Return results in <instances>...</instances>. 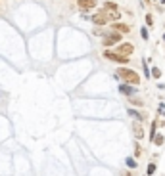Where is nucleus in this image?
Returning <instances> with one entry per match:
<instances>
[{"instance_id": "obj_1", "label": "nucleus", "mask_w": 165, "mask_h": 176, "mask_svg": "<svg viewBox=\"0 0 165 176\" xmlns=\"http://www.w3.org/2000/svg\"><path fill=\"white\" fill-rule=\"evenodd\" d=\"M102 14L108 17V21L119 19V10H117V4H113V2H106V4H104V12H102Z\"/></svg>"}, {"instance_id": "obj_2", "label": "nucleus", "mask_w": 165, "mask_h": 176, "mask_svg": "<svg viewBox=\"0 0 165 176\" xmlns=\"http://www.w3.org/2000/svg\"><path fill=\"white\" fill-rule=\"evenodd\" d=\"M119 77L127 84H138L140 82V77H138L134 71H131V69H119Z\"/></svg>"}, {"instance_id": "obj_3", "label": "nucleus", "mask_w": 165, "mask_h": 176, "mask_svg": "<svg viewBox=\"0 0 165 176\" xmlns=\"http://www.w3.org/2000/svg\"><path fill=\"white\" fill-rule=\"evenodd\" d=\"M106 58L111 60V61H119V63H127V61H129L127 56H123V54H119V52H111V50L106 52Z\"/></svg>"}, {"instance_id": "obj_4", "label": "nucleus", "mask_w": 165, "mask_h": 176, "mask_svg": "<svg viewBox=\"0 0 165 176\" xmlns=\"http://www.w3.org/2000/svg\"><path fill=\"white\" fill-rule=\"evenodd\" d=\"M121 40V35L119 33H111V35H108V37L104 38V44L106 46H111V44H115V42Z\"/></svg>"}, {"instance_id": "obj_5", "label": "nucleus", "mask_w": 165, "mask_h": 176, "mask_svg": "<svg viewBox=\"0 0 165 176\" xmlns=\"http://www.w3.org/2000/svg\"><path fill=\"white\" fill-rule=\"evenodd\" d=\"M96 6V0H79V8L81 10H90Z\"/></svg>"}, {"instance_id": "obj_6", "label": "nucleus", "mask_w": 165, "mask_h": 176, "mask_svg": "<svg viewBox=\"0 0 165 176\" xmlns=\"http://www.w3.org/2000/svg\"><path fill=\"white\" fill-rule=\"evenodd\" d=\"M133 44H121V48H119V54H123V56H131V54H133Z\"/></svg>"}, {"instance_id": "obj_7", "label": "nucleus", "mask_w": 165, "mask_h": 176, "mask_svg": "<svg viewBox=\"0 0 165 176\" xmlns=\"http://www.w3.org/2000/svg\"><path fill=\"white\" fill-rule=\"evenodd\" d=\"M92 21L96 25H106V21H108V17H106L104 14H96V15H92Z\"/></svg>"}, {"instance_id": "obj_8", "label": "nucleus", "mask_w": 165, "mask_h": 176, "mask_svg": "<svg viewBox=\"0 0 165 176\" xmlns=\"http://www.w3.org/2000/svg\"><path fill=\"white\" fill-rule=\"evenodd\" d=\"M113 29L119 31V33H129L131 31V27H129V25H123V23H113Z\"/></svg>"}, {"instance_id": "obj_9", "label": "nucleus", "mask_w": 165, "mask_h": 176, "mask_svg": "<svg viewBox=\"0 0 165 176\" xmlns=\"http://www.w3.org/2000/svg\"><path fill=\"white\" fill-rule=\"evenodd\" d=\"M133 128H134V136H136V138H142V136H144V132H142V126L138 125V123H134V126H133Z\"/></svg>"}, {"instance_id": "obj_10", "label": "nucleus", "mask_w": 165, "mask_h": 176, "mask_svg": "<svg viewBox=\"0 0 165 176\" xmlns=\"http://www.w3.org/2000/svg\"><path fill=\"white\" fill-rule=\"evenodd\" d=\"M119 90H121L123 94H133V88H131V86H127V84H121V88H119Z\"/></svg>"}, {"instance_id": "obj_11", "label": "nucleus", "mask_w": 165, "mask_h": 176, "mask_svg": "<svg viewBox=\"0 0 165 176\" xmlns=\"http://www.w3.org/2000/svg\"><path fill=\"white\" fill-rule=\"evenodd\" d=\"M154 142H156V146H161V144H163V136H156V138H154Z\"/></svg>"}, {"instance_id": "obj_12", "label": "nucleus", "mask_w": 165, "mask_h": 176, "mask_svg": "<svg viewBox=\"0 0 165 176\" xmlns=\"http://www.w3.org/2000/svg\"><path fill=\"white\" fill-rule=\"evenodd\" d=\"M129 115H133V117H136V119H142V115L138 111H133V109H129Z\"/></svg>"}, {"instance_id": "obj_13", "label": "nucleus", "mask_w": 165, "mask_h": 176, "mask_svg": "<svg viewBox=\"0 0 165 176\" xmlns=\"http://www.w3.org/2000/svg\"><path fill=\"white\" fill-rule=\"evenodd\" d=\"M127 165H129L131 168H134V167H136V161H133V159H127Z\"/></svg>"}, {"instance_id": "obj_14", "label": "nucleus", "mask_w": 165, "mask_h": 176, "mask_svg": "<svg viewBox=\"0 0 165 176\" xmlns=\"http://www.w3.org/2000/svg\"><path fill=\"white\" fill-rule=\"evenodd\" d=\"M154 172H156V165H150L148 167V174H154Z\"/></svg>"}, {"instance_id": "obj_15", "label": "nucleus", "mask_w": 165, "mask_h": 176, "mask_svg": "<svg viewBox=\"0 0 165 176\" xmlns=\"http://www.w3.org/2000/svg\"><path fill=\"white\" fill-rule=\"evenodd\" d=\"M140 35H142V38H144V40H146V38H148V31H146V29H144V27H142V31H140Z\"/></svg>"}, {"instance_id": "obj_16", "label": "nucleus", "mask_w": 165, "mask_h": 176, "mask_svg": "<svg viewBox=\"0 0 165 176\" xmlns=\"http://www.w3.org/2000/svg\"><path fill=\"white\" fill-rule=\"evenodd\" d=\"M152 75H154V77H159L161 71H159V69H154V71H152Z\"/></svg>"}, {"instance_id": "obj_17", "label": "nucleus", "mask_w": 165, "mask_h": 176, "mask_svg": "<svg viewBox=\"0 0 165 176\" xmlns=\"http://www.w3.org/2000/svg\"><path fill=\"white\" fill-rule=\"evenodd\" d=\"M163 40H165V35H163Z\"/></svg>"}]
</instances>
